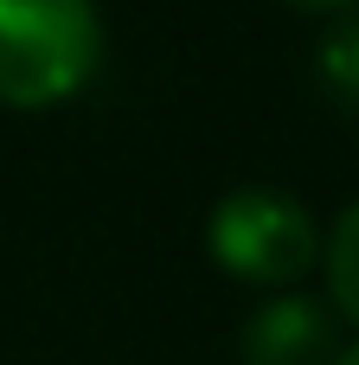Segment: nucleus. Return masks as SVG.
Instances as JSON below:
<instances>
[{"label": "nucleus", "mask_w": 359, "mask_h": 365, "mask_svg": "<svg viewBox=\"0 0 359 365\" xmlns=\"http://www.w3.org/2000/svg\"><path fill=\"white\" fill-rule=\"evenodd\" d=\"M315 71H321V83H328L347 109H359V13H340V19L321 32Z\"/></svg>", "instance_id": "obj_4"}, {"label": "nucleus", "mask_w": 359, "mask_h": 365, "mask_svg": "<svg viewBox=\"0 0 359 365\" xmlns=\"http://www.w3.org/2000/svg\"><path fill=\"white\" fill-rule=\"evenodd\" d=\"M328 289L359 321V199L334 218V237H328Z\"/></svg>", "instance_id": "obj_5"}, {"label": "nucleus", "mask_w": 359, "mask_h": 365, "mask_svg": "<svg viewBox=\"0 0 359 365\" xmlns=\"http://www.w3.org/2000/svg\"><path fill=\"white\" fill-rule=\"evenodd\" d=\"M244 365H334L340 334L315 295H276L244 321Z\"/></svg>", "instance_id": "obj_3"}, {"label": "nucleus", "mask_w": 359, "mask_h": 365, "mask_svg": "<svg viewBox=\"0 0 359 365\" xmlns=\"http://www.w3.org/2000/svg\"><path fill=\"white\" fill-rule=\"evenodd\" d=\"M302 6H347V0H302Z\"/></svg>", "instance_id": "obj_7"}, {"label": "nucleus", "mask_w": 359, "mask_h": 365, "mask_svg": "<svg viewBox=\"0 0 359 365\" xmlns=\"http://www.w3.org/2000/svg\"><path fill=\"white\" fill-rule=\"evenodd\" d=\"M103 58L90 0H0V103H64Z\"/></svg>", "instance_id": "obj_1"}, {"label": "nucleus", "mask_w": 359, "mask_h": 365, "mask_svg": "<svg viewBox=\"0 0 359 365\" xmlns=\"http://www.w3.org/2000/svg\"><path fill=\"white\" fill-rule=\"evenodd\" d=\"M206 244H212V257L225 269H238L251 282H289L321 250L308 205L295 192H283V186H231L212 205Z\"/></svg>", "instance_id": "obj_2"}, {"label": "nucleus", "mask_w": 359, "mask_h": 365, "mask_svg": "<svg viewBox=\"0 0 359 365\" xmlns=\"http://www.w3.org/2000/svg\"><path fill=\"white\" fill-rule=\"evenodd\" d=\"M334 365H359V340H353V346H340V353H334Z\"/></svg>", "instance_id": "obj_6"}]
</instances>
